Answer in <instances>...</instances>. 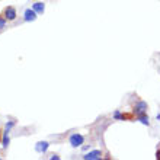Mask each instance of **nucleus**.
<instances>
[{
	"instance_id": "nucleus-12",
	"label": "nucleus",
	"mask_w": 160,
	"mask_h": 160,
	"mask_svg": "<svg viewBox=\"0 0 160 160\" xmlns=\"http://www.w3.org/2000/svg\"><path fill=\"white\" fill-rule=\"evenodd\" d=\"M12 127H13V122H9L8 125H6V132H8V131L10 130V128H12Z\"/></svg>"
},
{
	"instance_id": "nucleus-7",
	"label": "nucleus",
	"mask_w": 160,
	"mask_h": 160,
	"mask_svg": "<svg viewBox=\"0 0 160 160\" xmlns=\"http://www.w3.org/2000/svg\"><path fill=\"white\" fill-rule=\"evenodd\" d=\"M47 148H48V143H47V141H39V143L35 146V150H37L38 153L47 152Z\"/></svg>"
},
{
	"instance_id": "nucleus-1",
	"label": "nucleus",
	"mask_w": 160,
	"mask_h": 160,
	"mask_svg": "<svg viewBox=\"0 0 160 160\" xmlns=\"http://www.w3.org/2000/svg\"><path fill=\"white\" fill-rule=\"evenodd\" d=\"M146 109H147V103L144 101H138L135 103L132 112H134L135 117H138V115H141V114H146Z\"/></svg>"
},
{
	"instance_id": "nucleus-2",
	"label": "nucleus",
	"mask_w": 160,
	"mask_h": 160,
	"mask_svg": "<svg viewBox=\"0 0 160 160\" xmlns=\"http://www.w3.org/2000/svg\"><path fill=\"white\" fill-rule=\"evenodd\" d=\"M3 16H4V19H6V21H15V19H16V9L12 8V6L4 8Z\"/></svg>"
},
{
	"instance_id": "nucleus-11",
	"label": "nucleus",
	"mask_w": 160,
	"mask_h": 160,
	"mask_svg": "<svg viewBox=\"0 0 160 160\" xmlns=\"http://www.w3.org/2000/svg\"><path fill=\"white\" fill-rule=\"evenodd\" d=\"M4 23H6V19H4V16H3V18H0V28H3Z\"/></svg>"
},
{
	"instance_id": "nucleus-8",
	"label": "nucleus",
	"mask_w": 160,
	"mask_h": 160,
	"mask_svg": "<svg viewBox=\"0 0 160 160\" xmlns=\"http://www.w3.org/2000/svg\"><path fill=\"white\" fill-rule=\"evenodd\" d=\"M137 119H138L141 124H144V125H148V124H150V122H148V117H147L146 114L138 115V117H137Z\"/></svg>"
},
{
	"instance_id": "nucleus-6",
	"label": "nucleus",
	"mask_w": 160,
	"mask_h": 160,
	"mask_svg": "<svg viewBox=\"0 0 160 160\" xmlns=\"http://www.w3.org/2000/svg\"><path fill=\"white\" fill-rule=\"evenodd\" d=\"M32 9H34L37 13L41 15V13H44V10H45V4L42 3V2H37V3L32 4Z\"/></svg>"
},
{
	"instance_id": "nucleus-5",
	"label": "nucleus",
	"mask_w": 160,
	"mask_h": 160,
	"mask_svg": "<svg viewBox=\"0 0 160 160\" xmlns=\"http://www.w3.org/2000/svg\"><path fill=\"white\" fill-rule=\"evenodd\" d=\"M37 15H38V13L35 12L34 9H26V10H25V21L26 22L35 21V19H37Z\"/></svg>"
},
{
	"instance_id": "nucleus-3",
	"label": "nucleus",
	"mask_w": 160,
	"mask_h": 160,
	"mask_svg": "<svg viewBox=\"0 0 160 160\" xmlns=\"http://www.w3.org/2000/svg\"><path fill=\"white\" fill-rule=\"evenodd\" d=\"M68 141H70V144H72V147H80L84 141V137L82 134H73Z\"/></svg>"
},
{
	"instance_id": "nucleus-9",
	"label": "nucleus",
	"mask_w": 160,
	"mask_h": 160,
	"mask_svg": "<svg viewBox=\"0 0 160 160\" xmlns=\"http://www.w3.org/2000/svg\"><path fill=\"white\" fill-rule=\"evenodd\" d=\"M9 146V137H8V132L4 134V138H3V147L6 148Z\"/></svg>"
},
{
	"instance_id": "nucleus-10",
	"label": "nucleus",
	"mask_w": 160,
	"mask_h": 160,
	"mask_svg": "<svg viewBox=\"0 0 160 160\" xmlns=\"http://www.w3.org/2000/svg\"><path fill=\"white\" fill-rule=\"evenodd\" d=\"M122 117H124V114H121L119 111H117V112L114 114V118L115 119H122Z\"/></svg>"
},
{
	"instance_id": "nucleus-4",
	"label": "nucleus",
	"mask_w": 160,
	"mask_h": 160,
	"mask_svg": "<svg viewBox=\"0 0 160 160\" xmlns=\"http://www.w3.org/2000/svg\"><path fill=\"white\" fill-rule=\"evenodd\" d=\"M102 157V152L101 150H93V152H89L86 156H83L84 160H98Z\"/></svg>"
},
{
	"instance_id": "nucleus-13",
	"label": "nucleus",
	"mask_w": 160,
	"mask_h": 160,
	"mask_svg": "<svg viewBox=\"0 0 160 160\" xmlns=\"http://www.w3.org/2000/svg\"><path fill=\"white\" fill-rule=\"evenodd\" d=\"M156 159L160 160V150H157V152H156Z\"/></svg>"
}]
</instances>
